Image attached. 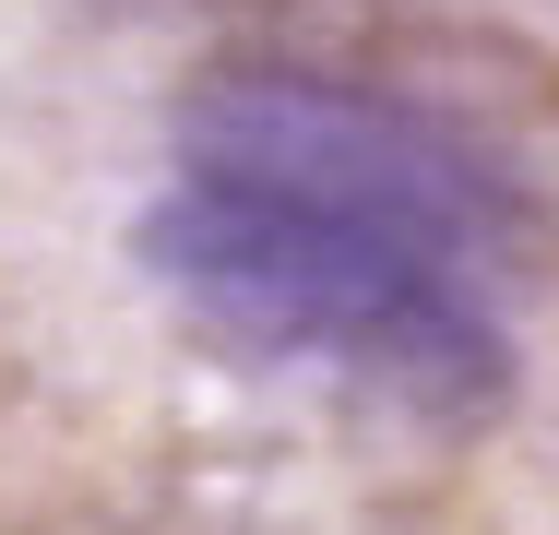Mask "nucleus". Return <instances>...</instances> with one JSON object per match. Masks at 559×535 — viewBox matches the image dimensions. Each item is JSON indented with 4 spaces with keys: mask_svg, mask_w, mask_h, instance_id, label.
I'll use <instances>...</instances> for the list:
<instances>
[{
    "mask_svg": "<svg viewBox=\"0 0 559 535\" xmlns=\"http://www.w3.org/2000/svg\"><path fill=\"white\" fill-rule=\"evenodd\" d=\"M143 262L203 321L250 333L262 357H334V369L441 393V405H500L512 393V357H500V321H488V274H464V262L417 250V238L310 214L286 191L179 179L143 214Z\"/></svg>",
    "mask_w": 559,
    "mask_h": 535,
    "instance_id": "f257e3e1",
    "label": "nucleus"
},
{
    "mask_svg": "<svg viewBox=\"0 0 559 535\" xmlns=\"http://www.w3.org/2000/svg\"><path fill=\"white\" fill-rule=\"evenodd\" d=\"M179 179L286 191L310 214L417 238L464 274H548V191L524 167H500V155H476V143H452L381 96L310 84V72L215 60L179 96Z\"/></svg>",
    "mask_w": 559,
    "mask_h": 535,
    "instance_id": "f03ea898",
    "label": "nucleus"
},
{
    "mask_svg": "<svg viewBox=\"0 0 559 535\" xmlns=\"http://www.w3.org/2000/svg\"><path fill=\"white\" fill-rule=\"evenodd\" d=\"M143 12H191V36H215V60L381 96L500 167L559 155V60L512 24H476L441 0H143Z\"/></svg>",
    "mask_w": 559,
    "mask_h": 535,
    "instance_id": "7ed1b4c3",
    "label": "nucleus"
}]
</instances>
